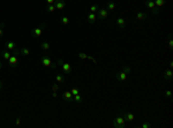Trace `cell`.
<instances>
[{
  "label": "cell",
  "mask_w": 173,
  "mask_h": 128,
  "mask_svg": "<svg viewBox=\"0 0 173 128\" xmlns=\"http://www.w3.org/2000/svg\"><path fill=\"white\" fill-rule=\"evenodd\" d=\"M122 72H125V73L128 75V74H130V73H132V68H130L129 66L125 65V66H123V67H122Z\"/></svg>",
  "instance_id": "484cf974"
},
{
  "label": "cell",
  "mask_w": 173,
  "mask_h": 128,
  "mask_svg": "<svg viewBox=\"0 0 173 128\" xmlns=\"http://www.w3.org/2000/svg\"><path fill=\"white\" fill-rule=\"evenodd\" d=\"M56 2V0H46V4L48 5H52V4H54Z\"/></svg>",
  "instance_id": "8d00e7d4"
},
{
  "label": "cell",
  "mask_w": 173,
  "mask_h": 128,
  "mask_svg": "<svg viewBox=\"0 0 173 128\" xmlns=\"http://www.w3.org/2000/svg\"><path fill=\"white\" fill-rule=\"evenodd\" d=\"M54 6H56V9H59V11H62L66 6L65 0H56L54 2Z\"/></svg>",
  "instance_id": "9c48e42d"
},
{
  "label": "cell",
  "mask_w": 173,
  "mask_h": 128,
  "mask_svg": "<svg viewBox=\"0 0 173 128\" xmlns=\"http://www.w3.org/2000/svg\"><path fill=\"white\" fill-rule=\"evenodd\" d=\"M41 46H42V49H43L44 51H49V50H50V44H49L48 42H43V43L41 44Z\"/></svg>",
  "instance_id": "603a6c76"
},
{
  "label": "cell",
  "mask_w": 173,
  "mask_h": 128,
  "mask_svg": "<svg viewBox=\"0 0 173 128\" xmlns=\"http://www.w3.org/2000/svg\"><path fill=\"white\" fill-rule=\"evenodd\" d=\"M173 67V61L171 60V61H170V68H172Z\"/></svg>",
  "instance_id": "f35d334b"
},
{
  "label": "cell",
  "mask_w": 173,
  "mask_h": 128,
  "mask_svg": "<svg viewBox=\"0 0 173 128\" xmlns=\"http://www.w3.org/2000/svg\"><path fill=\"white\" fill-rule=\"evenodd\" d=\"M60 22L62 24H65V26H67V24H69V19L67 18V16H61Z\"/></svg>",
  "instance_id": "d4e9b609"
},
{
  "label": "cell",
  "mask_w": 173,
  "mask_h": 128,
  "mask_svg": "<svg viewBox=\"0 0 173 128\" xmlns=\"http://www.w3.org/2000/svg\"><path fill=\"white\" fill-rule=\"evenodd\" d=\"M5 47H6V50H8V51L12 52V51L16 47V44H15L14 41H8V42H6V46H5Z\"/></svg>",
  "instance_id": "4fadbf2b"
},
{
  "label": "cell",
  "mask_w": 173,
  "mask_h": 128,
  "mask_svg": "<svg viewBox=\"0 0 173 128\" xmlns=\"http://www.w3.org/2000/svg\"><path fill=\"white\" fill-rule=\"evenodd\" d=\"M52 97H53V98H57V97H58V93H57V92H53V93H52Z\"/></svg>",
  "instance_id": "74e56055"
},
{
  "label": "cell",
  "mask_w": 173,
  "mask_h": 128,
  "mask_svg": "<svg viewBox=\"0 0 173 128\" xmlns=\"http://www.w3.org/2000/svg\"><path fill=\"white\" fill-rule=\"evenodd\" d=\"M144 5H145V7H148L149 9H151V13L154 14V15H158V14H159L160 9L156 7L154 0H145V1H144Z\"/></svg>",
  "instance_id": "3957f363"
},
{
  "label": "cell",
  "mask_w": 173,
  "mask_h": 128,
  "mask_svg": "<svg viewBox=\"0 0 173 128\" xmlns=\"http://www.w3.org/2000/svg\"><path fill=\"white\" fill-rule=\"evenodd\" d=\"M4 26H5V23H4V22H1V24H0V38H1L2 35H4V30H2Z\"/></svg>",
  "instance_id": "d6a6232c"
},
{
  "label": "cell",
  "mask_w": 173,
  "mask_h": 128,
  "mask_svg": "<svg viewBox=\"0 0 173 128\" xmlns=\"http://www.w3.org/2000/svg\"><path fill=\"white\" fill-rule=\"evenodd\" d=\"M114 77H115V80H117L118 82H126V81H127L128 75L125 72H122V70H121V72H118L117 74H115Z\"/></svg>",
  "instance_id": "52a82bcc"
},
{
  "label": "cell",
  "mask_w": 173,
  "mask_h": 128,
  "mask_svg": "<svg viewBox=\"0 0 173 128\" xmlns=\"http://www.w3.org/2000/svg\"><path fill=\"white\" fill-rule=\"evenodd\" d=\"M58 90H59V83L54 82L53 84H52V92H58Z\"/></svg>",
  "instance_id": "83f0119b"
},
{
  "label": "cell",
  "mask_w": 173,
  "mask_h": 128,
  "mask_svg": "<svg viewBox=\"0 0 173 128\" xmlns=\"http://www.w3.org/2000/svg\"><path fill=\"white\" fill-rule=\"evenodd\" d=\"M97 15H96V13H89L88 15H86V21L89 22V23H95L96 20H97Z\"/></svg>",
  "instance_id": "7c38bea8"
},
{
  "label": "cell",
  "mask_w": 173,
  "mask_h": 128,
  "mask_svg": "<svg viewBox=\"0 0 173 128\" xmlns=\"http://www.w3.org/2000/svg\"><path fill=\"white\" fill-rule=\"evenodd\" d=\"M20 53H21L22 55H29V54H30V51H29L27 47H24V46H22V47L20 49Z\"/></svg>",
  "instance_id": "ffe728a7"
},
{
  "label": "cell",
  "mask_w": 173,
  "mask_h": 128,
  "mask_svg": "<svg viewBox=\"0 0 173 128\" xmlns=\"http://www.w3.org/2000/svg\"><path fill=\"white\" fill-rule=\"evenodd\" d=\"M57 63H58V65H61V68H62V70H64V72H65L66 74H70L72 72H73V70H72L70 65H69L68 62H65L62 59H59V60L57 61Z\"/></svg>",
  "instance_id": "5b68a950"
},
{
  "label": "cell",
  "mask_w": 173,
  "mask_h": 128,
  "mask_svg": "<svg viewBox=\"0 0 173 128\" xmlns=\"http://www.w3.org/2000/svg\"><path fill=\"white\" fill-rule=\"evenodd\" d=\"M15 125H16V126H20V125H21V119H20L19 117L15 119Z\"/></svg>",
  "instance_id": "d590c367"
},
{
  "label": "cell",
  "mask_w": 173,
  "mask_h": 128,
  "mask_svg": "<svg viewBox=\"0 0 173 128\" xmlns=\"http://www.w3.org/2000/svg\"><path fill=\"white\" fill-rule=\"evenodd\" d=\"M70 92H72V95H73V96H75V95H77V93H80V90H78L77 88H72Z\"/></svg>",
  "instance_id": "f1b7e54d"
},
{
  "label": "cell",
  "mask_w": 173,
  "mask_h": 128,
  "mask_svg": "<svg viewBox=\"0 0 173 128\" xmlns=\"http://www.w3.org/2000/svg\"><path fill=\"white\" fill-rule=\"evenodd\" d=\"M86 59H89V60H91V61H92V62H95L96 65H97V61H96V59L93 58V57H91V55H88V58H86Z\"/></svg>",
  "instance_id": "e575fe53"
},
{
  "label": "cell",
  "mask_w": 173,
  "mask_h": 128,
  "mask_svg": "<svg viewBox=\"0 0 173 128\" xmlns=\"http://www.w3.org/2000/svg\"><path fill=\"white\" fill-rule=\"evenodd\" d=\"M108 16V11L107 9H98V15H97V18H99V19H106Z\"/></svg>",
  "instance_id": "30bf717a"
},
{
  "label": "cell",
  "mask_w": 173,
  "mask_h": 128,
  "mask_svg": "<svg viewBox=\"0 0 173 128\" xmlns=\"http://www.w3.org/2000/svg\"><path fill=\"white\" fill-rule=\"evenodd\" d=\"M2 85H4V83H2V81L0 80V89H1V88H2Z\"/></svg>",
  "instance_id": "ab89813d"
},
{
  "label": "cell",
  "mask_w": 173,
  "mask_h": 128,
  "mask_svg": "<svg viewBox=\"0 0 173 128\" xmlns=\"http://www.w3.org/2000/svg\"><path fill=\"white\" fill-rule=\"evenodd\" d=\"M154 2H155V5H156L157 8H162V7L165 5L166 0H154Z\"/></svg>",
  "instance_id": "ac0fdd59"
},
{
  "label": "cell",
  "mask_w": 173,
  "mask_h": 128,
  "mask_svg": "<svg viewBox=\"0 0 173 128\" xmlns=\"http://www.w3.org/2000/svg\"><path fill=\"white\" fill-rule=\"evenodd\" d=\"M106 9H107V11H113V9H115V2L108 1L107 4H106Z\"/></svg>",
  "instance_id": "d6986e66"
},
{
  "label": "cell",
  "mask_w": 173,
  "mask_h": 128,
  "mask_svg": "<svg viewBox=\"0 0 173 128\" xmlns=\"http://www.w3.org/2000/svg\"><path fill=\"white\" fill-rule=\"evenodd\" d=\"M164 95H165V97H167V98H171V97H172V91H171V90H166Z\"/></svg>",
  "instance_id": "4dcf8cb0"
},
{
  "label": "cell",
  "mask_w": 173,
  "mask_h": 128,
  "mask_svg": "<svg viewBox=\"0 0 173 128\" xmlns=\"http://www.w3.org/2000/svg\"><path fill=\"white\" fill-rule=\"evenodd\" d=\"M122 115L126 121H128V122H133L135 120V114L132 112H122Z\"/></svg>",
  "instance_id": "ba28073f"
},
{
  "label": "cell",
  "mask_w": 173,
  "mask_h": 128,
  "mask_svg": "<svg viewBox=\"0 0 173 128\" xmlns=\"http://www.w3.org/2000/svg\"><path fill=\"white\" fill-rule=\"evenodd\" d=\"M112 124H113V127L114 128H126L127 127V125H126V120L122 115V112H120L119 114L113 119Z\"/></svg>",
  "instance_id": "6da1fadb"
},
{
  "label": "cell",
  "mask_w": 173,
  "mask_h": 128,
  "mask_svg": "<svg viewBox=\"0 0 173 128\" xmlns=\"http://www.w3.org/2000/svg\"><path fill=\"white\" fill-rule=\"evenodd\" d=\"M62 98L66 100H69V102H73V95H72L70 90H66V91L62 93Z\"/></svg>",
  "instance_id": "5bb4252c"
},
{
  "label": "cell",
  "mask_w": 173,
  "mask_h": 128,
  "mask_svg": "<svg viewBox=\"0 0 173 128\" xmlns=\"http://www.w3.org/2000/svg\"><path fill=\"white\" fill-rule=\"evenodd\" d=\"M147 13H144V12H138V13L136 14V19L138 20V21H142V20H145L147 19Z\"/></svg>",
  "instance_id": "e0dca14e"
},
{
  "label": "cell",
  "mask_w": 173,
  "mask_h": 128,
  "mask_svg": "<svg viewBox=\"0 0 173 128\" xmlns=\"http://www.w3.org/2000/svg\"><path fill=\"white\" fill-rule=\"evenodd\" d=\"M169 47L171 49V50L173 49V41H172V38H171V35L169 36Z\"/></svg>",
  "instance_id": "1f68e13d"
},
{
  "label": "cell",
  "mask_w": 173,
  "mask_h": 128,
  "mask_svg": "<svg viewBox=\"0 0 173 128\" xmlns=\"http://www.w3.org/2000/svg\"><path fill=\"white\" fill-rule=\"evenodd\" d=\"M98 9H99V7H98L97 4H93L90 6V8H89V11H90V13H96V12H98Z\"/></svg>",
  "instance_id": "44dd1931"
},
{
  "label": "cell",
  "mask_w": 173,
  "mask_h": 128,
  "mask_svg": "<svg viewBox=\"0 0 173 128\" xmlns=\"http://www.w3.org/2000/svg\"><path fill=\"white\" fill-rule=\"evenodd\" d=\"M141 127H142V128H150V127H151V125H150L149 122H143Z\"/></svg>",
  "instance_id": "836d02e7"
},
{
  "label": "cell",
  "mask_w": 173,
  "mask_h": 128,
  "mask_svg": "<svg viewBox=\"0 0 173 128\" xmlns=\"http://www.w3.org/2000/svg\"><path fill=\"white\" fill-rule=\"evenodd\" d=\"M73 100H74V102H76V103H81V102H82V96H81L80 93H77V95L73 96Z\"/></svg>",
  "instance_id": "cb8c5ba5"
},
{
  "label": "cell",
  "mask_w": 173,
  "mask_h": 128,
  "mask_svg": "<svg viewBox=\"0 0 173 128\" xmlns=\"http://www.w3.org/2000/svg\"><path fill=\"white\" fill-rule=\"evenodd\" d=\"M1 68H2V63L0 62V69H1Z\"/></svg>",
  "instance_id": "60d3db41"
},
{
  "label": "cell",
  "mask_w": 173,
  "mask_h": 128,
  "mask_svg": "<svg viewBox=\"0 0 173 128\" xmlns=\"http://www.w3.org/2000/svg\"><path fill=\"white\" fill-rule=\"evenodd\" d=\"M115 23H117L118 28L125 29V27H126V20L123 19V18H118L117 20H115Z\"/></svg>",
  "instance_id": "8fae6325"
},
{
  "label": "cell",
  "mask_w": 173,
  "mask_h": 128,
  "mask_svg": "<svg viewBox=\"0 0 173 128\" xmlns=\"http://www.w3.org/2000/svg\"><path fill=\"white\" fill-rule=\"evenodd\" d=\"M64 81H65V77H64V75H61V74H58V75L56 76V82L62 83Z\"/></svg>",
  "instance_id": "7402d4cb"
},
{
  "label": "cell",
  "mask_w": 173,
  "mask_h": 128,
  "mask_svg": "<svg viewBox=\"0 0 173 128\" xmlns=\"http://www.w3.org/2000/svg\"><path fill=\"white\" fill-rule=\"evenodd\" d=\"M172 77H173V73H172L171 68H169V69H166L164 72V78L166 81H170V80H172Z\"/></svg>",
  "instance_id": "2e32d148"
},
{
  "label": "cell",
  "mask_w": 173,
  "mask_h": 128,
  "mask_svg": "<svg viewBox=\"0 0 173 128\" xmlns=\"http://www.w3.org/2000/svg\"><path fill=\"white\" fill-rule=\"evenodd\" d=\"M46 11H48V13H53V12L56 11V6H54V4L49 5L48 8H46Z\"/></svg>",
  "instance_id": "4316f807"
},
{
  "label": "cell",
  "mask_w": 173,
  "mask_h": 128,
  "mask_svg": "<svg viewBox=\"0 0 173 128\" xmlns=\"http://www.w3.org/2000/svg\"><path fill=\"white\" fill-rule=\"evenodd\" d=\"M41 62H42V65H43V66H45V67H51L52 69H56V68L58 67V63L52 62V60L49 58V57H42Z\"/></svg>",
  "instance_id": "7a4b0ae2"
},
{
  "label": "cell",
  "mask_w": 173,
  "mask_h": 128,
  "mask_svg": "<svg viewBox=\"0 0 173 128\" xmlns=\"http://www.w3.org/2000/svg\"><path fill=\"white\" fill-rule=\"evenodd\" d=\"M46 27V23L45 22H43V23L41 24V26H38L37 28H34L33 30H31V36L33 37H41L43 35V31H44V28Z\"/></svg>",
  "instance_id": "277c9868"
},
{
  "label": "cell",
  "mask_w": 173,
  "mask_h": 128,
  "mask_svg": "<svg viewBox=\"0 0 173 128\" xmlns=\"http://www.w3.org/2000/svg\"><path fill=\"white\" fill-rule=\"evenodd\" d=\"M7 62L9 63V66H11L12 68H15V67L19 66V58H17L16 54H12L11 58L8 59V61H7Z\"/></svg>",
  "instance_id": "8992f818"
},
{
  "label": "cell",
  "mask_w": 173,
  "mask_h": 128,
  "mask_svg": "<svg viewBox=\"0 0 173 128\" xmlns=\"http://www.w3.org/2000/svg\"><path fill=\"white\" fill-rule=\"evenodd\" d=\"M77 57L80 59H86L88 58V55L85 54V53H83V52H80V53H77Z\"/></svg>",
  "instance_id": "f546056e"
},
{
  "label": "cell",
  "mask_w": 173,
  "mask_h": 128,
  "mask_svg": "<svg viewBox=\"0 0 173 128\" xmlns=\"http://www.w3.org/2000/svg\"><path fill=\"white\" fill-rule=\"evenodd\" d=\"M11 55H12L11 51L6 50V49H5L4 51H1V57L4 58V60H5V61H8V59L11 58Z\"/></svg>",
  "instance_id": "9a60e30c"
}]
</instances>
